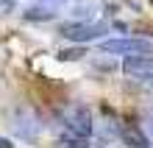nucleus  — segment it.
I'll use <instances>...</instances> for the list:
<instances>
[{
  "instance_id": "nucleus-5",
  "label": "nucleus",
  "mask_w": 153,
  "mask_h": 148,
  "mask_svg": "<svg viewBox=\"0 0 153 148\" xmlns=\"http://www.w3.org/2000/svg\"><path fill=\"white\" fill-rule=\"evenodd\" d=\"M123 73H125L128 78H137V81H150V76H153V62H150V53L125 56V59H123Z\"/></svg>"
},
{
  "instance_id": "nucleus-8",
  "label": "nucleus",
  "mask_w": 153,
  "mask_h": 148,
  "mask_svg": "<svg viewBox=\"0 0 153 148\" xmlns=\"http://www.w3.org/2000/svg\"><path fill=\"white\" fill-rule=\"evenodd\" d=\"M59 148H92V140H84V137H73L61 131L59 137Z\"/></svg>"
},
{
  "instance_id": "nucleus-7",
  "label": "nucleus",
  "mask_w": 153,
  "mask_h": 148,
  "mask_svg": "<svg viewBox=\"0 0 153 148\" xmlns=\"http://www.w3.org/2000/svg\"><path fill=\"white\" fill-rule=\"evenodd\" d=\"M53 17H59V11L56 8H48V6H31L28 11H25V20H33V23L53 20Z\"/></svg>"
},
{
  "instance_id": "nucleus-12",
  "label": "nucleus",
  "mask_w": 153,
  "mask_h": 148,
  "mask_svg": "<svg viewBox=\"0 0 153 148\" xmlns=\"http://www.w3.org/2000/svg\"><path fill=\"white\" fill-rule=\"evenodd\" d=\"M0 148H14V145L8 143V140H0Z\"/></svg>"
},
{
  "instance_id": "nucleus-1",
  "label": "nucleus",
  "mask_w": 153,
  "mask_h": 148,
  "mask_svg": "<svg viewBox=\"0 0 153 148\" xmlns=\"http://www.w3.org/2000/svg\"><path fill=\"white\" fill-rule=\"evenodd\" d=\"M11 128H14V134L20 137V140L36 143L39 137H42V131H45V120L36 112V106L22 104V106H17L14 112H11Z\"/></svg>"
},
{
  "instance_id": "nucleus-3",
  "label": "nucleus",
  "mask_w": 153,
  "mask_h": 148,
  "mask_svg": "<svg viewBox=\"0 0 153 148\" xmlns=\"http://www.w3.org/2000/svg\"><path fill=\"white\" fill-rule=\"evenodd\" d=\"M97 53H106V56H137V53H150V39L148 36H117V39H103L97 45Z\"/></svg>"
},
{
  "instance_id": "nucleus-6",
  "label": "nucleus",
  "mask_w": 153,
  "mask_h": 148,
  "mask_svg": "<svg viewBox=\"0 0 153 148\" xmlns=\"http://www.w3.org/2000/svg\"><path fill=\"white\" fill-rule=\"evenodd\" d=\"M103 14V6L97 3V0H81L78 6L70 8V17H73L75 23H97Z\"/></svg>"
},
{
  "instance_id": "nucleus-9",
  "label": "nucleus",
  "mask_w": 153,
  "mask_h": 148,
  "mask_svg": "<svg viewBox=\"0 0 153 148\" xmlns=\"http://www.w3.org/2000/svg\"><path fill=\"white\" fill-rule=\"evenodd\" d=\"M84 53H86L84 48H70V50H61L59 59L61 62H73V59H84Z\"/></svg>"
},
{
  "instance_id": "nucleus-4",
  "label": "nucleus",
  "mask_w": 153,
  "mask_h": 148,
  "mask_svg": "<svg viewBox=\"0 0 153 148\" xmlns=\"http://www.w3.org/2000/svg\"><path fill=\"white\" fill-rule=\"evenodd\" d=\"M64 39L70 42H92V39H103L106 34H109V23H103V20H97V23H64L61 25V31H59Z\"/></svg>"
},
{
  "instance_id": "nucleus-11",
  "label": "nucleus",
  "mask_w": 153,
  "mask_h": 148,
  "mask_svg": "<svg viewBox=\"0 0 153 148\" xmlns=\"http://www.w3.org/2000/svg\"><path fill=\"white\" fill-rule=\"evenodd\" d=\"M14 8H17V3H14V0H0V17H8V14L14 11Z\"/></svg>"
},
{
  "instance_id": "nucleus-10",
  "label": "nucleus",
  "mask_w": 153,
  "mask_h": 148,
  "mask_svg": "<svg viewBox=\"0 0 153 148\" xmlns=\"http://www.w3.org/2000/svg\"><path fill=\"white\" fill-rule=\"evenodd\" d=\"M67 3H73V0H36V6H48V8H56V11H61Z\"/></svg>"
},
{
  "instance_id": "nucleus-2",
  "label": "nucleus",
  "mask_w": 153,
  "mask_h": 148,
  "mask_svg": "<svg viewBox=\"0 0 153 148\" xmlns=\"http://www.w3.org/2000/svg\"><path fill=\"white\" fill-rule=\"evenodd\" d=\"M61 126H64V134L92 140L95 115H92V109H89L86 104H73V106L64 109V115H61Z\"/></svg>"
}]
</instances>
